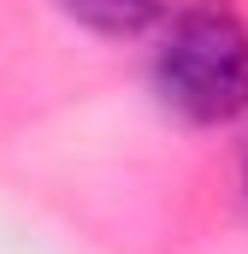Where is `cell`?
Wrapping results in <instances>:
<instances>
[{"instance_id": "obj_3", "label": "cell", "mask_w": 248, "mask_h": 254, "mask_svg": "<svg viewBox=\"0 0 248 254\" xmlns=\"http://www.w3.org/2000/svg\"><path fill=\"white\" fill-rule=\"evenodd\" d=\"M243 201H248V148H243Z\"/></svg>"}, {"instance_id": "obj_1", "label": "cell", "mask_w": 248, "mask_h": 254, "mask_svg": "<svg viewBox=\"0 0 248 254\" xmlns=\"http://www.w3.org/2000/svg\"><path fill=\"white\" fill-rule=\"evenodd\" d=\"M148 77L172 119L195 130L237 125L248 113V18L225 0H189L166 12Z\"/></svg>"}, {"instance_id": "obj_2", "label": "cell", "mask_w": 248, "mask_h": 254, "mask_svg": "<svg viewBox=\"0 0 248 254\" xmlns=\"http://www.w3.org/2000/svg\"><path fill=\"white\" fill-rule=\"evenodd\" d=\"M60 12L95 36H148L166 24L172 0H60Z\"/></svg>"}]
</instances>
